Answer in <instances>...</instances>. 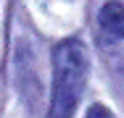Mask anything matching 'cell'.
<instances>
[{
	"label": "cell",
	"mask_w": 124,
	"mask_h": 118,
	"mask_svg": "<svg viewBox=\"0 0 124 118\" xmlns=\"http://www.w3.org/2000/svg\"><path fill=\"white\" fill-rule=\"evenodd\" d=\"M87 50L79 39H63L53 47V92L48 118H74L87 81Z\"/></svg>",
	"instance_id": "1"
},
{
	"label": "cell",
	"mask_w": 124,
	"mask_h": 118,
	"mask_svg": "<svg viewBox=\"0 0 124 118\" xmlns=\"http://www.w3.org/2000/svg\"><path fill=\"white\" fill-rule=\"evenodd\" d=\"M98 26H100V34L108 42L124 39V5L116 0L106 3L98 13Z\"/></svg>",
	"instance_id": "2"
},
{
	"label": "cell",
	"mask_w": 124,
	"mask_h": 118,
	"mask_svg": "<svg viewBox=\"0 0 124 118\" xmlns=\"http://www.w3.org/2000/svg\"><path fill=\"white\" fill-rule=\"evenodd\" d=\"M87 118H114V113L106 108V105H93L87 110Z\"/></svg>",
	"instance_id": "3"
}]
</instances>
